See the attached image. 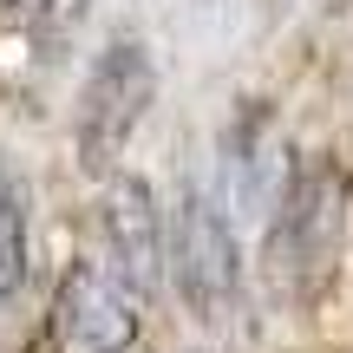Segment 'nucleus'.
<instances>
[{"label":"nucleus","mask_w":353,"mask_h":353,"mask_svg":"<svg viewBox=\"0 0 353 353\" xmlns=\"http://www.w3.org/2000/svg\"><path fill=\"white\" fill-rule=\"evenodd\" d=\"M164 275L176 281L183 307L196 321H223L242 294V255H236V229H229L223 203L203 196L196 183L176 196L170 223H164Z\"/></svg>","instance_id":"f257e3e1"},{"label":"nucleus","mask_w":353,"mask_h":353,"mask_svg":"<svg viewBox=\"0 0 353 353\" xmlns=\"http://www.w3.org/2000/svg\"><path fill=\"white\" fill-rule=\"evenodd\" d=\"M20 281H26V196L13 164H0V301L20 294Z\"/></svg>","instance_id":"423d86ee"},{"label":"nucleus","mask_w":353,"mask_h":353,"mask_svg":"<svg viewBox=\"0 0 353 353\" xmlns=\"http://www.w3.org/2000/svg\"><path fill=\"white\" fill-rule=\"evenodd\" d=\"M52 353H131L138 341V301L105 275L99 262H72L52 294Z\"/></svg>","instance_id":"39448f33"},{"label":"nucleus","mask_w":353,"mask_h":353,"mask_svg":"<svg viewBox=\"0 0 353 353\" xmlns=\"http://www.w3.org/2000/svg\"><path fill=\"white\" fill-rule=\"evenodd\" d=\"M341 223H347V183L334 164H301L275 196V223H268V262L281 281L314 288L327 275L334 249H341Z\"/></svg>","instance_id":"f03ea898"},{"label":"nucleus","mask_w":353,"mask_h":353,"mask_svg":"<svg viewBox=\"0 0 353 353\" xmlns=\"http://www.w3.org/2000/svg\"><path fill=\"white\" fill-rule=\"evenodd\" d=\"M92 223H99V242H105V275L144 301L157 294L164 281V210H157V190L131 170H112L92 203Z\"/></svg>","instance_id":"20e7f679"},{"label":"nucleus","mask_w":353,"mask_h":353,"mask_svg":"<svg viewBox=\"0 0 353 353\" xmlns=\"http://www.w3.org/2000/svg\"><path fill=\"white\" fill-rule=\"evenodd\" d=\"M151 99H157V72H151V59H144V46L118 39V46L92 65L85 92H79V164L92 176H112L118 151H125V138L138 131V118H144Z\"/></svg>","instance_id":"7ed1b4c3"}]
</instances>
